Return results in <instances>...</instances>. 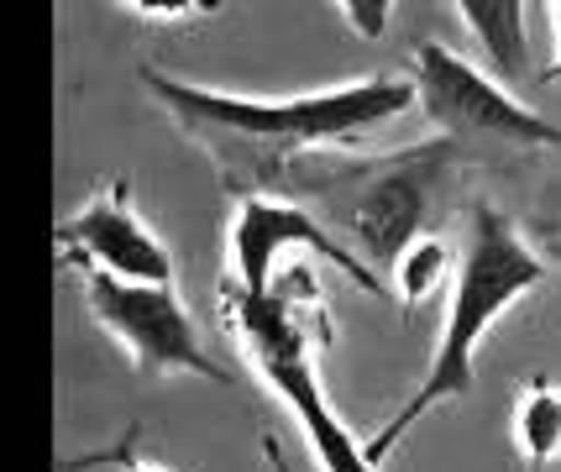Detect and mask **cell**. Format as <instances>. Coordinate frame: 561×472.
Listing matches in <instances>:
<instances>
[{
  "mask_svg": "<svg viewBox=\"0 0 561 472\" xmlns=\"http://www.w3.org/2000/svg\"><path fill=\"white\" fill-rule=\"evenodd\" d=\"M142 84L195 137L220 148L226 169L237 158H252V169H257V152H273L268 174H284V152L346 142V137H357L367 126L393 122L399 111H410L420 100V90L404 84V79H363V84H346V90H320V95H299V100L216 95V90H195L184 79L158 74V69H142Z\"/></svg>",
  "mask_w": 561,
  "mask_h": 472,
  "instance_id": "1",
  "label": "cell"
},
{
  "mask_svg": "<svg viewBox=\"0 0 561 472\" xmlns=\"http://www.w3.org/2000/svg\"><path fill=\"white\" fill-rule=\"evenodd\" d=\"M540 278H546V263L519 242L510 216L493 210V205H472V237H467V257H462V268H457V284H451V310H446L440 347L431 357L425 378H420V389L393 410V421L363 447V457L373 468H383V457L415 430L420 415H431L436 404L472 389L478 342L489 336V325L510 310L514 299L525 295V289H536Z\"/></svg>",
  "mask_w": 561,
  "mask_h": 472,
  "instance_id": "2",
  "label": "cell"
},
{
  "mask_svg": "<svg viewBox=\"0 0 561 472\" xmlns=\"http://www.w3.org/2000/svg\"><path fill=\"white\" fill-rule=\"evenodd\" d=\"M299 289L305 278H278L268 295H242V289H226V310L242 331L247 357L257 362V373L273 383V394L294 410V421L305 430V441L316 451L320 472H378L363 457V447L352 441L331 404L320 394V373H316V347L305 336V321H299Z\"/></svg>",
  "mask_w": 561,
  "mask_h": 472,
  "instance_id": "3",
  "label": "cell"
},
{
  "mask_svg": "<svg viewBox=\"0 0 561 472\" xmlns=\"http://www.w3.org/2000/svg\"><path fill=\"white\" fill-rule=\"evenodd\" d=\"M84 295H90L95 321L131 352L142 373H195L231 383V373L199 347V331L190 310L179 304L173 284H126L116 274L84 268Z\"/></svg>",
  "mask_w": 561,
  "mask_h": 472,
  "instance_id": "4",
  "label": "cell"
},
{
  "mask_svg": "<svg viewBox=\"0 0 561 472\" xmlns=\"http://www.w3.org/2000/svg\"><path fill=\"white\" fill-rule=\"evenodd\" d=\"M415 69L420 105H425L431 126H440L446 137H504V142H530V148H557L561 142V131L546 116L519 105L499 79L472 69L467 58L446 53L440 43H420Z\"/></svg>",
  "mask_w": 561,
  "mask_h": 472,
  "instance_id": "5",
  "label": "cell"
},
{
  "mask_svg": "<svg viewBox=\"0 0 561 472\" xmlns=\"http://www.w3.org/2000/svg\"><path fill=\"white\" fill-rule=\"evenodd\" d=\"M440 174H446V148H425L383 163L378 174L357 179L352 189H331L325 199H331L336 221L357 237L367 263L393 268L420 242V221L431 210Z\"/></svg>",
  "mask_w": 561,
  "mask_h": 472,
  "instance_id": "6",
  "label": "cell"
},
{
  "mask_svg": "<svg viewBox=\"0 0 561 472\" xmlns=\"http://www.w3.org/2000/svg\"><path fill=\"white\" fill-rule=\"evenodd\" d=\"M284 247H310L316 257L325 263H336L357 289L367 295H378L383 289V278L373 274L367 263H357V252L342 247L316 216H305L299 205H284V199H263L252 195L242 199V210H237V221H231V274H237V289L242 295H268L273 289V257Z\"/></svg>",
  "mask_w": 561,
  "mask_h": 472,
  "instance_id": "7",
  "label": "cell"
},
{
  "mask_svg": "<svg viewBox=\"0 0 561 472\" xmlns=\"http://www.w3.org/2000/svg\"><path fill=\"white\" fill-rule=\"evenodd\" d=\"M58 242H64V263L116 274V278H126V284H173L169 247L137 221L131 184H126V179L105 184L73 221H64Z\"/></svg>",
  "mask_w": 561,
  "mask_h": 472,
  "instance_id": "8",
  "label": "cell"
},
{
  "mask_svg": "<svg viewBox=\"0 0 561 472\" xmlns=\"http://www.w3.org/2000/svg\"><path fill=\"white\" fill-rule=\"evenodd\" d=\"M457 11H462V22L472 26V37L483 43L493 74L504 79V90L530 74V69H525L530 53H525V5H519V0H462Z\"/></svg>",
  "mask_w": 561,
  "mask_h": 472,
  "instance_id": "9",
  "label": "cell"
},
{
  "mask_svg": "<svg viewBox=\"0 0 561 472\" xmlns=\"http://www.w3.org/2000/svg\"><path fill=\"white\" fill-rule=\"evenodd\" d=\"M514 436H519V447H525V462L530 468H546L551 457L561 451V389L551 383H530L525 399H519V410H514Z\"/></svg>",
  "mask_w": 561,
  "mask_h": 472,
  "instance_id": "10",
  "label": "cell"
},
{
  "mask_svg": "<svg viewBox=\"0 0 561 472\" xmlns=\"http://www.w3.org/2000/svg\"><path fill=\"white\" fill-rule=\"evenodd\" d=\"M446 274V242L436 237H420L415 247L393 263V278H399V299L404 304H420V299L436 289V278Z\"/></svg>",
  "mask_w": 561,
  "mask_h": 472,
  "instance_id": "11",
  "label": "cell"
},
{
  "mask_svg": "<svg viewBox=\"0 0 561 472\" xmlns=\"http://www.w3.org/2000/svg\"><path fill=\"white\" fill-rule=\"evenodd\" d=\"M84 462H111V468H122V472H173V468H158V462H142V457H137V430H126L122 447L100 451V457H84Z\"/></svg>",
  "mask_w": 561,
  "mask_h": 472,
  "instance_id": "12",
  "label": "cell"
},
{
  "mask_svg": "<svg viewBox=\"0 0 561 472\" xmlns=\"http://www.w3.org/2000/svg\"><path fill=\"white\" fill-rule=\"evenodd\" d=\"M383 11H389L383 0H378V5H373V0H357V5H346V16H352V26H357L363 37H383V26H389V16H383Z\"/></svg>",
  "mask_w": 561,
  "mask_h": 472,
  "instance_id": "13",
  "label": "cell"
},
{
  "mask_svg": "<svg viewBox=\"0 0 561 472\" xmlns=\"http://www.w3.org/2000/svg\"><path fill=\"white\" fill-rule=\"evenodd\" d=\"M263 451H268L273 472H289V462H284V451H278V441H263Z\"/></svg>",
  "mask_w": 561,
  "mask_h": 472,
  "instance_id": "14",
  "label": "cell"
},
{
  "mask_svg": "<svg viewBox=\"0 0 561 472\" xmlns=\"http://www.w3.org/2000/svg\"><path fill=\"white\" fill-rule=\"evenodd\" d=\"M551 11H557V22H561V0H557V5H551ZM557 79H561V58H557V64H551V69H546V74H540V84H557Z\"/></svg>",
  "mask_w": 561,
  "mask_h": 472,
  "instance_id": "15",
  "label": "cell"
}]
</instances>
